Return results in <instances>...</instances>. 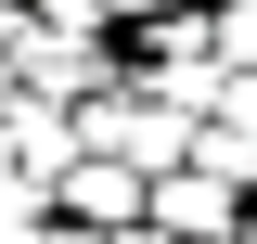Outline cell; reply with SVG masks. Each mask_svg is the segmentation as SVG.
Returning <instances> with one entry per match:
<instances>
[{"label":"cell","instance_id":"cell-1","mask_svg":"<svg viewBox=\"0 0 257 244\" xmlns=\"http://www.w3.org/2000/svg\"><path fill=\"white\" fill-rule=\"evenodd\" d=\"M128 64L103 52L90 26H52V13H26L13 26V90H39V103H90V90H116Z\"/></svg>","mask_w":257,"mask_h":244},{"label":"cell","instance_id":"cell-2","mask_svg":"<svg viewBox=\"0 0 257 244\" xmlns=\"http://www.w3.org/2000/svg\"><path fill=\"white\" fill-rule=\"evenodd\" d=\"M244 206H257V193L231 180V167L180 154V167H155V206H142V218H167V231H193V244H244Z\"/></svg>","mask_w":257,"mask_h":244},{"label":"cell","instance_id":"cell-3","mask_svg":"<svg viewBox=\"0 0 257 244\" xmlns=\"http://www.w3.org/2000/svg\"><path fill=\"white\" fill-rule=\"evenodd\" d=\"M0 167H26V180H64V167H77V103L13 90V103H0Z\"/></svg>","mask_w":257,"mask_h":244},{"label":"cell","instance_id":"cell-4","mask_svg":"<svg viewBox=\"0 0 257 244\" xmlns=\"http://www.w3.org/2000/svg\"><path fill=\"white\" fill-rule=\"evenodd\" d=\"M52 206H64V218H90V231H116V218H142V206H155V180H142L128 154H90V142H77V167L52 180Z\"/></svg>","mask_w":257,"mask_h":244},{"label":"cell","instance_id":"cell-5","mask_svg":"<svg viewBox=\"0 0 257 244\" xmlns=\"http://www.w3.org/2000/svg\"><path fill=\"white\" fill-rule=\"evenodd\" d=\"M206 52L219 77H257V0H206Z\"/></svg>","mask_w":257,"mask_h":244},{"label":"cell","instance_id":"cell-6","mask_svg":"<svg viewBox=\"0 0 257 244\" xmlns=\"http://www.w3.org/2000/svg\"><path fill=\"white\" fill-rule=\"evenodd\" d=\"M219 116H231V129L257 142V77H219Z\"/></svg>","mask_w":257,"mask_h":244},{"label":"cell","instance_id":"cell-7","mask_svg":"<svg viewBox=\"0 0 257 244\" xmlns=\"http://www.w3.org/2000/svg\"><path fill=\"white\" fill-rule=\"evenodd\" d=\"M103 244H193V231H167V218H116Z\"/></svg>","mask_w":257,"mask_h":244},{"label":"cell","instance_id":"cell-8","mask_svg":"<svg viewBox=\"0 0 257 244\" xmlns=\"http://www.w3.org/2000/svg\"><path fill=\"white\" fill-rule=\"evenodd\" d=\"M39 244H103V231H90V218H64V206H52V218H39Z\"/></svg>","mask_w":257,"mask_h":244},{"label":"cell","instance_id":"cell-9","mask_svg":"<svg viewBox=\"0 0 257 244\" xmlns=\"http://www.w3.org/2000/svg\"><path fill=\"white\" fill-rule=\"evenodd\" d=\"M244 244H257V206H244Z\"/></svg>","mask_w":257,"mask_h":244},{"label":"cell","instance_id":"cell-10","mask_svg":"<svg viewBox=\"0 0 257 244\" xmlns=\"http://www.w3.org/2000/svg\"><path fill=\"white\" fill-rule=\"evenodd\" d=\"M0 244H13V231H0ZM26 244H39V231H26Z\"/></svg>","mask_w":257,"mask_h":244}]
</instances>
